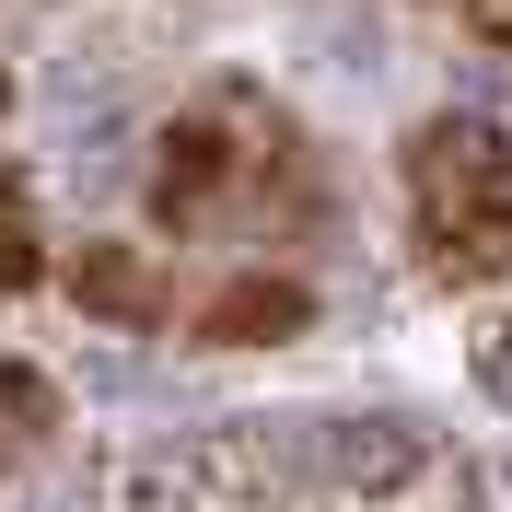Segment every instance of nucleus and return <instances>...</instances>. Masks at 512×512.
<instances>
[{
  "label": "nucleus",
  "mask_w": 512,
  "mask_h": 512,
  "mask_svg": "<svg viewBox=\"0 0 512 512\" xmlns=\"http://www.w3.org/2000/svg\"><path fill=\"white\" fill-rule=\"evenodd\" d=\"M140 512H478V478L419 419H233L163 454Z\"/></svg>",
  "instance_id": "f257e3e1"
},
{
  "label": "nucleus",
  "mask_w": 512,
  "mask_h": 512,
  "mask_svg": "<svg viewBox=\"0 0 512 512\" xmlns=\"http://www.w3.org/2000/svg\"><path fill=\"white\" fill-rule=\"evenodd\" d=\"M326 222V163L280 94L198 82L152 140V233L175 245H303Z\"/></svg>",
  "instance_id": "f03ea898"
},
{
  "label": "nucleus",
  "mask_w": 512,
  "mask_h": 512,
  "mask_svg": "<svg viewBox=\"0 0 512 512\" xmlns=\"http://www.w3.org/2000/svg\"><path fill=\"white\" fill-rule=\"evenodd\" d=\"M408 245L443 291L512 280V128L478 105L408 128Z\"/></svg>",
  "instance_id": "7ed1b4c3"
},
{
  "label": "nucleus",
  "mask_w": 512,
  "mask_h": 512,
  "mask_svg": "<svg viewBox=\"0 0 512 512\" xmlns=\"http://www.w3.org/2000/svg\"><path fill=\"white\" fill-rule=\"evenodd\" d=\"M315 315V291L303 280H268V268H233L222 291H210V303H198V350H268V338H291V326Z\"/></svg>",
  "instance_id": "20e7f679"
},
{
  "label": "nucleus",
  "mask_w": 512,
  "mask_h": 512,
  "mask_svg": "<svg viewBox=\"0 0 512 512\" xmlns=\"http://www.w3.org/2000/svg\"><path fill=\"white\" fill-rule=\"evenodd\" d=\"M70 291H82L94 315H117V326H163V315H175V291H163L152 268H140V245H82Z\"/></svg>",
  "instance_id": "39448f33"
},
{
  "label": "nucleus",
  "mask_w": 512,
  "mask_h": 512,
  "mask_svg": "<svg viewBox=\"0 0 512 512\" xmlns=\"http://www.w3.org/2000/svg\"><path fill=\"white\" fill-rule=\"evenodd\" d=\"M47 280V233H35V198H24V175L0 163V291H35Z\"/></svg>",
  "instance_id": "423d86ee"
},
{
  "label": "nucleus",
  "mask_w": 512,
  "mask_h": 512,
  "mask_svg": "<svg viewBox=\"0 0 512 512\" xmlns=\"http://www.w3.org/2000/svg\"><path fill=\"white\" fill-rule=\"evenodd\" d=\"M59 431V396H47V373H24V361H0V454H24Z\"/></svg>",
  "instance_id": "0eeeda50"
},
{
  "label": "nucleus",
  "mask_w": 512,
  "mask_h": 512,
  "mask_svg": "<svg viewBox=\"0 0 512 512\" xmlns=\"http://www.w3.org/2000/svg\"><path fill=\"white\" fill-rule=\"evenodd\" d=\"M478 384H489V396L512 408V303H501V315L478 326Z\"/></svg>",
  "instance_id": "6e6552de"
}]
</instances>
